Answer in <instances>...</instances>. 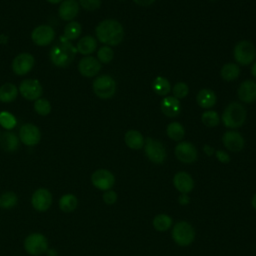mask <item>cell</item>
<instances>
[{
  "instance_id": "6da1fadb",
  "label": "cell",
  "mask_w": 256,
  "mask_h": 256,
  "mask_svg": "<svg viewBox=\"0 0 256 256\" xmlns=\"http://www.w3.org/2000/svg\"><path fill=\"white\" fill-rule=\"evenodd\" d=\"M97 39L107 46L119 45L124 38V29L120 22L115 19L101 21L95 29Z\"/></svg>"
},
{
  "instance_id": "7a4b0ae2",
  "label": "cell",
  "mask_w": 256,
  "mask_h": 256,
  "mask_svg": "<svg viewBox=\"0 0 256 256\" xmlns=\"http://www.w3.org/2000/svg\"><path fill=\"white\" fill-rule=\"evenodd\" d=\"M77 53L76 47L61 36L59 41L50 49L49 57L51 62L59 68H65L71 64Z\"/></svg>"
},
{
  "instance_id": "3957f363",
  "label": "cell",
  "mask_w": 256,
  "mask_h": 256,
  "mask_svg": "<svg viewBox=\"0 0 256 256\" xmlns=\"http://www.w3.org/2000/svg\"><path fill=\"white\" fill-rule=\"evenodd\" d=\"M221 119L228 128L235 129L241 127L246 120V110L242 104L232 102L224 109Z\"/></svg>"
},
{
  "instance_id": "277c9868",
  "label": "cell",
  "mask_w": 256,
  "mask_h": 256,
  "mask_svg": "<svg viewBox=\"0 0 256 256\" xmlns=\"http://www.w3.org/2000/svg\"><path fill=\"white\" fill-rule=\"evenodd\" d=\"M23 247L29 255L40 256L48 251L49 242L44 234L40 232H32L25 237Z\"/></svg>"
},
{
  "instance_id": "5b68a950",
  "label": "cell",
  "mask_w": 256,
  "mask_h": 256,
  "mask_svg": "<svg viewBox=\"0 0 256 256\" xmlns=\"http://www.w3.org/2000/svg\"><path fill=\"white\" fill-rule=\"evenodd\" d=\"M171 236L177 245L181 247H186L194 241L195 230L189 222L179 221L173 225Z\"/></svg>"
},
{
  "instance_id": "8992f818",
  "label": "cell",
  "mask_w": 256,
  "mask_h": 256,
  "mask_svg": "<svg viewBox=\"0 0 256 256\" xmlns=\"http://www.w3.org/2000/svg\"><path fill=\"white\" fill-rule=\"evenodd\" d=\"M93 91L101 99H109L116 92V82L110 75H100L93 81Z\"/></svg>"
},
{
  "instance_id": "52a82bcc",
  "label": "cell",
  "mask_w": 256,
  "mask_h": 256,
  "mask_svg": "<svg viewBox=\"0 0 256 256\" xmlns=\"http://www.w3.org/2000/svg\"><path fill=\"white\" fill-rule=\"evenodd\" d=\"M233 54L238 64L249 65L255 60L256 49L250 41L242 40L235 45Z\"/></svg>"
},
{
  "instance_id": "ba28073f",
  "label": "cell",
  "mask_w": 256,
  "mask_h": 256,
  "mask_svg": "<svg viewBox=\"0 0 256 256\" xmlns=\"http://www.w3.org/2000/svg\"><path fill=\"white\" fill-rule=\"evenodd\" d=\"M143 147L145 155L151 162L155 164H161L165 161L167 154L164 145L160 141L148 137L145 139Z\"/></svg>"
},
{
  "instance_id": "9c48e42d",
  "label": "cell",
  "mask_w": 256,
  "mask_h": 256,
  "mask_svg": "<svg viewBox=\"0 0 256 256\" xmlns=\"http://www.w3.org/2000/svg\"><path fill=\"white\" fill-rule=\"evenodd\" d=\"M53 202V196L47 188H37L31 196V205L38 212H45L50 209Z\"/></svg>"
},
{
  "instance_id": "30bf717a",
  "label": "cell",
  "mask_w": 256,
  "mask_h": 256,
  "mask_svg": "<svg viewBox=\"0 0 256 256\" xmlns=\"http://www.w3.org/2000/svg\"><path fill=\"white\" fill-rule=\"evenodd\" d=\"M92 185L101 191L110 190L115 184V176L107 169H97L91 175Z\"/></svg>"
},
{
  "instance_id": "8fae6325",
  "label": "cell",
  "mask_w": 256,
  "mask_h": 256,
  "mask_svg": "<svg viewBox=\"0 0 256 256\" xmlns=\"http://www.w3.org/2000/svg\"><path fill=\"white\" fill-rule=\"evenodd\" d=\"M175 156L176 158L186 164L194 163L197 160L198 153L195 146L187 141H182L178 143L175 147Z\"/></svg>"
},
{
  "instance_id": "7c38bea8",
  "label": "cell",
  "mask_w": 256,
  "mask_h": 256,
  "mask_svg": "<svg viewBox=\"0 0 256 256\" xmlns=\"http://www.w3.org/2000/svg\"><path fill=\"white\" fill-rule=\"evenodd\" d=\"M19 140L26 146H35L41 140V133L37 126L26 123L19 130Z\"/></svg>"
},
{
  "instance_id": "4fadbf2b",
  "label": "cell",
  "mask_w": 256,
  "mask_h": 256,
  "mask_svg": "<svg viewBox=\"0 0 256 256\" xmlns=\"http://www.w3.org/2000/svg\"><path fill=\"white\" fill-rule=\"evenodd\" d=\"M55 38V31L49 25H39L31 33L32 41L38 46H47Z\"/></svg>"
},
{
  "instance_id": "5bb4252c",
  "label": "cell",
  "mask_w": 256,
  "mask_h": 256,
  "mask_svg": "<svg viewBox=\"0 0 256 256\" xmlns=\"http://www.w3.org/2000/svg\"><path fill=\"white\" fill-rule=\"evenodd\" d=\"M19 92L26 100H37L42 95V86L37 79H25L19 86Z\"/></svg>"
},
{
  "instance_id": "9a60e30c",
  "label": "cell",
  "mask_w": 256,
  "mask_h": 256,
  "mask_svg": "<svg viewBox=\"0 0 256 256\" xmlns=\"http://www.w3.org/2000/svg\"><path fill=\"white\" fill-rule=\"evenodd\" d=\"M34 66V57L30 53L18 54L12 62V70L16 75L22 76L32 70Z\"/></svg>"
},
{
  "instance_id": "2e32d148",
  "label": "cell",
  "mask_w": 256,
  "mask_h": 256,
  "mask_svg": "<svg viewBox=\"0 0 256 256\" xmlns=\"http://www.w3.org/2000/svg\"><path fill=\"white\" fill-rule=\"evenodd\" d=\"M101 69V63L93 56H86L79 61L78 70L84 77H93L99 73Z\"/></svg>"
},
{
  "instance_id": "e0dca14e",
  "label": "cell",
  "mask_w": 256,
  "mask_h": 256,
  "mask_svg": "<svg viewBox=\"0 0 256 256\" xmlns=\"http://www.w3.org/2000/svg\"><path fill=\"white\" fill-rule=\"evenodd\" d=\"M222 142L224 146L231 152H239L244 148L245 145L243 136L234 130L225 132L222 136Z\"/></svg>"
},
{
  "instance_id": "ac0fdd59",
  "label": "cell",
  "mask_w": 256,
  "mask_h": 256,
  "mask_svg": "<svg viewBox=\"0 0 256 256\" xmlns=\"http://www.w3.org/2000/svg\"><path fill=\"white\" fill-rule=\"evenodd\" d=\"M173 185L176 188L177 191L180 193L188 194L190 193L194 188V180L192 176L185 172V171H179L173 176Z\"/></svg>"
},
{
  "instance_id": "d6986e66",
  "label": "cell",
  "mask_w": 256,
  "mask_h": 256,
  "mask_svg": "<svg viewBox=\"0 0 256 256\" xmlns=\"http://www.w3.org/2000/svg\"><path fill=\"white\" fill-rule=\"evenodd\" d=\"M79 12V3L76 0H64L61 2L58 14L64 21H72Z\"/></svg>"
},
{
  "instance_id": "ffe728a7",
  "label": "cell",
  "mask_w": 256,
  "mask_h": 256,
  "mask_svg": "<svg viewBox=\"0 0 256 256\" xmlns=\"http://www.w3.org/2000/svg\"><path fill=\"white\" fill-rule=\"evenodd\" d=\"M238 97L245 103H252L256 101V82L253 80H246L242 82L238 88Z\"/></svg>"
},
{
  "instance_id": "44dd1931",
  "label": "cell",
  "mask_w": 256,
  "mask_h": 256,
  "mask_svg": "<svg viewBox=\"0 0 256 256\" xmlns=\"http://www.w3.org/2000/svg\"><path fill=\"white\" fill-rule=\"evenodd\" d=\"M161 111L167 117H177L181 112V104L179 99L174 96H166L162 99Z\"/></svg>"
},
{
  "instance_id": "7402d4cb",
  "label": "cell",
  "mask_w": 256,
  "mask_h": 256,
  "mask_svg": "<svg viewBox=\"0 0 256 256\" xmlns=\"http://www.w3.org/2000/svg\"><path fill=\"white\" fill-rule=\"evenodd\" d=\"M0 146L6 152H14L19 147V138L12 131H5L0 135Z\"/></svg>"
},
{
  "instance_id": "603a6c76",
  "label": "cell",
  "mask_w": 256,
  "mask_h": 256,
  "mask_svg": "<svg viewBox=\"0 0 256 256\" xmlns=\"http://www.w3.org/2000/svg\"><path fill=\"white\" fill-rule=\"evenodd\" d=\"M196 101L202 108H211L215 105L217 97L211 89H201L196 95Z\"/></svg>"
},
{
  "instance_id": "cb8c5ba5",
  "label": "cell",
  "mask_w": 256,
  "mask_h": 256,
  "mask_svg": "<svg viewBox=\"0 0 256 256\" xmlns=\"http://www.w3.org/2000/svg\"><path fill=\"white\" fill-rule=\"evenodd\" d=\"M124 141H125V144L129 148H131L133 150H138V149H141L144 146L145 139L143 138L142 134L139 131H137V130H128L125 133Z\"/></svg>"
},
{
  "instance_id": "d4e9b609",
  "label": "cell",
  "mask_w": 256,
  "mask_h": 256,
  "mask_svg": "<svg viewBox=\"0 0 256 256\" xmlns=\"http://www.w3.org/2000/svg\"><path fill=\"white\" fill-rule=\"evenodd\" d=\"M96 47H97L96 39L91 35H86L80 38V40L77 43L76 49H77V52H79L82 55H89L96 50Z\"/></svg>"
},
{
  "instance_id": "484cf974",
  "label": "cell",
  "mask_w": 256,
  "mask_h": 256,
  "mask_svg": "<svg viewBox=\"0 0 256 256\" xmlns=\"http://www.w3.org/2000/svg\"><path fill=\"white\" fill-rule=\"evenodd\" d=\"M59 209L64 213H71L78 206V198L72 193L63 194L58 201Z\"/></svg>"
},
{
  "instance_id": "4316f807",
  "label": "cell",
  "mask_w": 256,
  "mask_h": 256,
  "mask_svg": "<svg viewBox=\"0 0 256 256\" xmlns=\"http://www.w3.org/2000/svg\"><path fill=\"white\" fill-rule=\"evenodd\" d=\"M18 89L13 83H5L0 87V101L10 103L16 99Z\"/></svg>"
},
{
  "instance_id": "83f0119b",
  "label": "cell",
  "mask_w": 256,
  "mask_h": 256,
  "mask_svg": "<svg viewBox=\"0 0 256 256\" xmlns=\"http://www.w3.org/2000/svg\"><path fill=\"white\" fill-rule=\"evenodd\" d=\"M172 224H173L172 218L168 214H165V213L156 215L152 221V225H153L154 229L159 232H164V231L169 230L172 227Z\"/></svg>"
},
{
  "instance_id": "f1b7e54d",
  "label": "cell",
  "mask_w": 256,
  "mask_h": 256,
  "mask_svg": "<svg viewBox=\"0 0 256 256\" xmlns=\"http://www.w3.org/2000/svg\"><path fill=\"white\" fill-rule=\"evenodd\" d=\"M152 88L154 92L160 96H166L171 91L170 82L163 76H157L154 79L152 83Z\"/></svg>"
},
{
  "instance_id": "f546056e",
  "label": "cell",
  "mask_w": 256,
  "mask_h": 256,
  "mask_svg": "<svg viewBox=\"0 0 256 256\" xmlns=\"http://www.w3.org/2000/svg\"><path fill=\"white\" fill-rule=\"evenodd\" d=\"M18 203V196L13 191H5L0 195V208L4 210L13 209Z\"/></svg>"
},
{
  "instance_id": "4dcf8cb0",
  "label": "cell",
  "mask_w": 256,
  "mask_h": 256,
  "mask_svg": "<svg viewBox=\"0 0 256 256\" xmlns=\"http://www.w3.org/2000/svg\"><path fill=\"white\" fill-rule=\"evenodd\" d=\"M240 74V68L234 63H227L222 66L220 75L226 81H233L238 78Z\"/></svg>"
},
{
  "instance_id": "1f68e13d",
  "label": "cell",
  "mask_w": 256,
  "mask_h": 256,
  "mask_svg": "<svg viewBox=\"0 0 256 256\" xmlns=\"http://www.w3.org/2000/svg\"><path fill=\"white\" fill-rule=\"evenodd\" d=\"M166 133L170 139L174 141H180L185 135V130L179 122H171L166 128Z\"/></svg>"
},
{
  "instance_id": "d6a6232c",
  "label": "cell",
  "mask_w": 256,
  "mask_h": 256,
  "mask_svg": "<svg viewBox=\"0 0 256 256\" xmlns=\"http://www.w3.org/2000/svg\"><path fill=\"white\" fill-rule=\"evenodd\" d=\"M81 25L77 21H70L64 28V38L68 41L77 39L81 34Z\"/></svg>"
},
{
  "instance_id": "836d02e7",
  "label": "cell",
  "mask_w": 256,
  "mask_h": 256,
  "mask_svg": "<svg viewBox=\"0 0 256 256\" xmlns=\"http://www.w3.org/2000/svg\"><path fill=\"white\" fill-rule=\"evenodd\" d=\"M201 120L203 124L207 127H215L219 124L220 122V117L219 114L216 111L213 110H207L203 112L201 115Z\"/></svg>"
},
{
  "instance_id": "e575fe53",
  "label": "cell",
  "mask_w": 256,
  "mask_h": 256,
  "mask_svg": "<svg viewBox=\"0 0 256 256\" xmlns=\"http://www.w3.org/2000/svg\"><path fill=\"white\" fill-rule=\"evenodd\" d=\"M34 110L41 116H46L51 111V104L45 98H38L34 102Z\"/></svg>"
},
{
  "instance_id": "d590c367",
  "label": "cell",
  "mask_w": 256,
  "mask_h": 256,
  "mask_svg": "<svg viewBox=\"0 0 256 256\" xmlns=\"http://www.w3.org/2000/svg\"><path fill=\"white\" fill-rule=\"evenodd\" d=\"M0 125L7 129L11 130L16 126V118L7 111L0 112Z\"/></svg>"
},
{
  "instance_id": "8d00e7d4",
  "label": "cell",
  "mask_w": 256,
  "mask_h": 256,
  "mask_svg": "<svg viewBox=\"0 0 256 256\" xmlns=\"http://www.w3.org/2000/svg\"><path fill=\"white\" fill-rule=\"evenodd\" d=\"M114 57V52L110 46H102L97 52V58L100 63H109Z\"/></svg>"
},
{
  "instance_id": "74e56055",
  "label": "cell",
  "mask_w": 256,
  "mask_h": 256,
  "mask_svg": "<svg viewBox=\"0 0 256 256\" xmlns=\"http://www.w3.org/2000/svg\"><path fill=\"white\" fill-rule=\"evenodd\" d=\"M172 92L175 98L177 99H182L185 98L188 93H189V88L188 85L185 82H177L173 88H172Z\"/></svg>"
},
{
  "instance_id": "f35d334b",
  "label": "cell",
  "mask_w": 256,
  "mask_h": 256,
  "mask_svg": "<svg viewBox=\"0 0 256 256\" xmlns=\"http://www.w3.org/2000/svg\"><path fill=\"white\" fill-rule=\"evenodd\" d=\"M78 3L87 11H94L100 7L101 0H79Z\"/></svg>"
},
{
  "instance_id": "ab89813d",
  "label": "cell",
  "mask_w": 256,
  "mask_h": 256,
  "mask_svg": "<svg viewBox=\"0 0 256 256\" xmlns=\"http://www.w3.org/2000/svg\"><path fill=\"white\" fill-rule=\"evenodd\" d=\"M117 198H118L117 193L114 190H112V189L104 191V193L102 195V199H103L104 203H106L107 205L115 204L116 201H117Z\"/></svg>"
},
{
  "instance_id": "60d3db41",
  "label": "cell",
  "mask_w": 256,
  "mask_h": 256,
  "mask_svg": "<svg viewBox=\"0 0 256 256\" xmlns=\"http://www.w3.org/2000/svg\"><path fill=\"white\" fill-rule=\"evenodd\" d=\"M215 155H216V158L218 161H220L221 163H229L230 162V156L228 155V153H226L225 151L223 150H217L215 152Z\"/></svg>"
},
{
  "instance_id": "b9f144b4",
  "label": "cell",
  "mask_w": 256,
  "mask_h": 256,
  "mask_svg": "<svg viewBox=\"0 0 256 256\" xmlns=\"http://www.w3.org/2000/svg\"><path fill=\"white\" fill-rule=\"evenodd\" d=\"M178 202L180 205H187L190 202V198L188 196V194H184V193H180V196L178 197Z\"/></svg>"
},
{
  "instance_id": "7bdbcfd3",
  "label": "cell",
  "mask_w": 256,
  "mask_h": 256,
  "mask_svg": "<svg viewBox=\"0 0 256 256\" xmlns=\"http://www.w3.org/2000/svg\"><path fill=\"white\" fill-rule=\"evenodd\" d=\"M133 1L140 6H150L155 2V0H133Z\"/></svg>"
},
{
  "instance_id": "ee69618b",
  "label": "cell",
  "mask_w": 256,
  "mask_h": 256,
  "mask_svg": "<svg viewBox=\"0 0 256 256\" xmlns=\"http://www.w3.org/2000/svg\"><path fill=\"white\" fill-rule=\"evenodd\" d=\"M203 150H204V152H205L208 156H211V155L214 153V149H213L210 145H208V144H205V145H204Z\"/></svg>"
},
{
  "instance_id": "f6af8a7d",
  "label": "cell",
  "mask_w": 256,
  "mask_h": 256,
  "mask_svg": "<svg viewBox=\"0 0 256 256\" xmlns=\"http://www.w3.org/2000/svg\"><path fill=\"white\" fill-rule=\"evenodd\" d=\"M251 74L256 78V62L253 63L252 68H251Z\"/></svg>"
},
{
  "instance_id": "bcb514c9",
  "label": "cell",
  "mask_w": 256,
  "mask_h": 256,
  "mask_svg": "<svg viewBox=\"0 0 256 256\" xmlns=\"http://www.w3.org/2000/svg\"><path fill=\"white\" fill-rule=\"evenodd\" d=\"M251 204H252V207L256 210V193L253 195L252 197V200H251Z\"/></svg>"
},
{
  "instance_id": "7dc6e473",
  "label": "cell",
  "mask_w": 256,
  "mask_h": 256,
  "mask_svg": "<svg viewBox=\"0 0 256 256\" xmlns=\"http://www.w3.org/2000/svg\"><path fill=\"white\" fill-rule=\"evenodd\" d=\"M49 3H51V4H57V3H59V2H62V0H47Z\"/></svg>"
},
{
  "instance_id": "c3c4849f",
  "label": "cell",
  "mask_w": 256,
  "mask_h": 256,
  "mask_svg": "<svg viewBox=\"0 0 256 256\" xmlns=\"http://www.w3.org/2000/svg\"><path fill=\"white\" fill-rule=\"evenodd\" d=\"M210 1H216V0H210Z\"/></svg>"
},
{
  "instance_id": "681fc988",
  "label": "cell",
  "mask_w": 256,
  "mask_h": 256,
  "mask_svg": "<svg viewBox=\"0 0 256 256\" xmlns=\"http://www.w3.org/2000/svg\"><path fill=\"white\" fill-rule=\"evenodd\" d=\"M0 132H1V131H0ZM0 135H1V134H0Z\"/></svg>"
}]
</instances>
